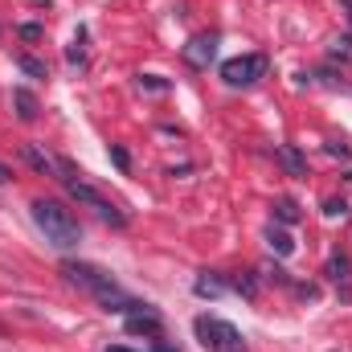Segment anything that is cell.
<instances>
[{
	"label": "cell",
	"mask_w": 352,
	"mask_h": 352,
	"mask_svg": "<svg viewBox=\"0 0 352 352\" xmlns=\"http://www.w3.org/2000/svg\"><path fill=\"white\" fill-rule=\"evenodd\" d=\"M344 4H349V8H352V0H344Z\"/></svg>",
	"instance_id": "26"
},
{
	"label": "cell",
	"mask_w": 352,
	"mask_h": 352,
	"mask_svg": "<svg viewBox=\"0 0 352 352\" xmlns=\"http://www.w3.org/2000/svg\"><path fill=\"white\" fill-rule=\"evenodd\" d=\"M140 90H156L160 94V90H168V82L160 74H140Z\"/></svg>",
	"instance_id": "19"
},
{
	"label": "cell",
	"mask_w": 352,
	"mask_h": 352,
	"mask_svg": "<svg viewBox=\"0 0 352 352\" xmlns=\"http://www.w3.org/2000/svg\"><path fill=\"white\" fill-rule=\"evenodd\" d=\"M4 180H12V173H8V168H4V164H0V184H4Z\"/></svg>",
	"instance_id": "25"
},
{
	"label": "cell",
	"mask_w": 352,
	"mask_h": 352,
	"mask_svg": "<svg viewBox=\"0 0 352 352\" xmlns=\"http://www.w3.org/2000/svg\"><path fill=\"white\" fill-rule=\"evenodd\" d=\"M328 152H332V156H352V148H349V144H340V140H332V144H328Z\"/></svg>",
	"instance_id": "24"
},
{
	"label": "cell",
	"mask_w": 352,
	"mask_h": 352,
	"mask_svg": "<svg viewBox=\"0 0 352 352\" xmlns=\"http://www.w3.org/2000/svg\"><path fill=\"white\" fill-rule=\"evenodd\" d=\"M230 291L254 299V295H258V278H254V274H230Z\"/></svg>",
	"instance_id": "15"
},
{
	"label": "cell",
	"mask_w": 352,
	"mask_h": 352,
	"mask_svg": "<svg viewBox=\"0 0 352 352\" xmlns=\"http://www.w3.org/2000/svg\"><path fill=\"white\" fill-rule=\"evenodd\" d=\"M29 213H33V226L45 234L50 246H58V250H74V246L82 242V226H78V217H74L62 201L37 197V201L29 205Z\"/></svg>",
	"instance_id": "2"
},
{
	"label": "cell",
	"mask_w": 352,
	"mask_h": 352,
	"mask_svg": "<svg viewBox=\"0 0 352 352\" xmlns=\"http://www.w3.org/2000/svg\"><path fill=\"white\" fill-rule=\"evenodd\" d=\"M12 111H16V119H21V123H33V119L41 115L37 98H33V94H29L25 87H16V90H12Z\"/></svg>",
	"instance_id": "10"
},
{
	"label": "cell",
	"mask_w": 352,
	"mask_h": 352,
	"mask_svg": "<svg viewBox=\"0 0 352 352\" xmlns=\"http://www.w3.org/2000/svg\"><path fill=\"white\" fill-rule=\"evenodd\" d=\"M82 41H87V29H78V37L70 41V50H66V58L74 62V66H82L87 62V54H82Z\"/></svg>",
	"instance_id": "18"
},
{
	"label": "cell",
	"mask_w": 352,
	"mask_h": 352,
	"mask_svg": "<svg viewBox=\"0 0 352 352\" xmlns=\"http://www.w3.org/2000/svg\"><path fill=\"white\" fill-rule=\"evenodd\" d=\"M107 352H135V349H107ZM144 352H176L173 344H164V340H156L152 349H144Z\"/></svg>",
	"instance_id": "22"
},
{
	"label": "cell",
	"mask_w": 352,
	"mask_h": 352,
	"mask_svg": "<svg viewBox=\"0 0 352 352\" xmlns=\"http://www.w3.org/2000/svg\"><path fill=\"white\" fill-rule=\"evenodd\" d=\"M25 160H29L41 176H54V180L62 176V160H54V156H50V152H41L37 144H25Z\"/></svg>",
	"instance_id": "9"
},
{
	"label": "cell",
	"mask_w": 352,
	"mask_h": 352,
	"mask_svg": "<svg viewBox=\"0 0 352 352\" xmlns=\"http://www.w3.org/2000/svg\"><path fill=\"white\" fill-rule=\"evenodd\" d=\"M111 160H115L119 168H131V160H127V152H123V148H111Z\"/></svg>",
	"instance_id": "23"
},
{
	"label": "cell",
	"mask_w": 352,
	"mask_h": 352,
	"mask_svg": "<svg viewBox=\"0 0 352 352\" xmlns=\"http://www.w3.org/2000/svg\"><path fill=\"white\" fill-rule=\"evenodd\" d=\"M192 291H197L201 299H217V295H226V291H230V278H226V274H217V270H201V278L192 283Z\"/></svg>",
	"instance_id": "8"
},
{
	"label": "cell",
	"mask_w": 352,
	"mask_h": 352,
	"mask_svg": "<svg viewBox=\"0 0 352 352\" xmlns=\"http://www.w3.org/2000/svg\"><path fill=\"white\" fill-rule=\"evenodd\" d=\"M16 66H21V70H25L29 78H50L45 62H37V58H25V54H21V58H16Z\"/></svg>",
	"instance_id": "16"
},
{
	"label": "cell",
	"mask_w": 352,
	"mask_h": 352,
	"mask_svg": "<svg viewBox=\"0 0 352 352\" xmlns=\"http://www.w3.org/2000/svg\"><path fill=\"white\" fill-rule=\"evenodd\" d=\"M41 33H45L41 25H21V37H25V41H41Z\"/></svg>",
	"instance_id": "21"
},
{
	"label": "cell",
	"mask_w": 352,
	"mask_h": 352,
	"mask_svg": "<svg viewBox=\"0 0 352 352\" xmlns=\"http://www.w3.org/2000/svg\"><path fill=\"white\" fill-rule=\"evenodd\" d=\"M299 217H303V213H299V205H295L291 197H278V201H274V221H278V226H295Z\"/></svg>",
	"instance_id": "13"
},
{
	"label": "cell",
	"mask_w": 352,
	"mask_h": 352,
	"mask_svg": "<svg viewBox=\"0 0 352 352\" xmlns=\"http://www.w3.org/2000/svg\"><path fill=\"white\" fill-rule=\"evenodd\" d=\"M336 62H352V37L344 33V37H332V50H328Z\"/></svg>",
	"instance_id": "17"
},
{
	"label": "cell",
	"mask_w": 352,
	"mask_h": 352,
	"mask_svg": "<svg viewBox=\"0 0 352 352\" xmlns=\"http://www.w3.org/2000/svg\"><path fill=\"white\" fill-rule=\"evenodd\" d=\"M324 274H328L332 283H344V278L352 274V263L344 258V254H332V258H328V266H324Z\"/></svg>",
	"instance_id": "14"
},
{
	"label": "cell",
	"mask_w": 352,
	"mask_h": 352,
	"mask_svg": "<svg viewBox=\"0 0 352 352\" xmlns=\"http://www.w3.org/2000/svg\"><path fill=\"white\" fill-rule=\"evenodd\" d=\"M62 274H66V283H74V287H82L87 295H94V299L102 303V311H119V316H127V311L140 303V299L123 295V287H119L102 266H94V263L66 258V263H62Z\"/></svg>",
	"instance_id": "1"
},
{
	"label": "cell",
	"mask_w": 352,
	"mask_h": 352,
	"mask_svg": "<svg viewBox=\"0 0 352 352\" xmlns=\"http://www.w3.org/2000/svg\"><path fill=\"white\" fill-rule=\"evenodd\" d=\"M58 180L66 184L70 201H78V205L94 209V213H98L102 221H111L115 230H123V226H127V213H123L119 205H111V201H107V197H102V192H98V188H94V184H90L87 176H82L78 168H74V164H70V160H62V176H58Z\"/></svg>",
	"instance_id": "3"
},
{
	"label": "cell",
	"mask_w": 352,
	"mask_h": 352,
	"mask_svg": "<svg viewBox=\"0 0 352 352\" xmlns=\"http://www.w3.org/2000/svg\"><path fill=\"white\" fill-rule=\"evenodd\" d=\"M192 332H197V340H201L205 352H250L246 336L230 320H221V316H197Z\"/></svg>",
	"instance_id": "4"
},
{
	"label": "cell",
	"mask_w": 352,
	"mask_h": 352,
	"mask_svg": "<svg viewBox=\"0 0 352 352\" xmlns=\"http://www.w3.org/2000/svg\"><path fill=\"white\" fill-rule=\"evenodd\" d=\"M266 246L278 254V258H287V254H295V238L287 234V230H278V226H270L266 230Z\"/></svg>",
	"instance_id": "11"
},
{
	"label": "cell",
	"mask_w": 352,
	"mask_h": 352,
	"mask_svg": "<svg viewBox=\"0 0 352 352\" xmlns=\"http://www.w3.org/2000/svg\"><path fill=\"white\" fill-rule=\"evenodd\" d=\"M324 217H349V201H336V197H332V201L324 205Z\"/></svg>",
	"instance_id": "20"
},
{
	"label": "cell",
	"mask_w": 352,
	"mask_h": 352,
	"mask_svg": "<svg viewBox=\"0 0 352 352\" xmlns=\"http://www.w3.org/2000/svg\"><path fill=\"white\" fill-rule=\"evenodd\" d=\"M213 58H217V33H197L184 45V66H192V70H209Z\"/></svg>",
	"instance_id": "7"
},
{
	"label": "cell",
	"mask_w": 352,
	"mask_h": 352,
	"mask_svg": "<svg viewBox=\"0 0 352 352\" xmlns=\"http://www.w3.org/2000/svg\"><path fill=\"white\" fill-rule=\"evenodd\" d=\"M274 156L283 160V168H287L291 176H307V164H303V156H299L295 148H287V144H283V148H274Z\"/></svg>",
	"instance_id": "12"
},
{
	"label": "cell",
	"mask_w": 352,
	"mask_h": 352,
	"mask_svg": "<svg viewBox=\"0 0 352 352\" xmlns=\"http://www.w3.org/2000/svg\"><path fill=\"white\" fill-rule=\"evenodd\" d=\"M266 62L263 54H242V58H230L226 66H221V78H226V87H254L258 78H266Z\"/></svg>",
	"instance_id": "5"
},
{
	"label": "cell",
	"mask_w": 352,
	"mask_h": 352,
	"mask_svg": "<svg viewBox=\"0 0 352 352\" xmlns=\"http://www.w3.org/2000/svg\"><path fill=\"white\" fill-rule=\"evenodd\" d=\"M123 332H127V336H152V340H160V336H164V316H160L152 303H135V307L123 316Z\"/></svg>",
	"instance_id": "6"
}]
</instances>
